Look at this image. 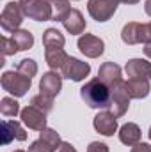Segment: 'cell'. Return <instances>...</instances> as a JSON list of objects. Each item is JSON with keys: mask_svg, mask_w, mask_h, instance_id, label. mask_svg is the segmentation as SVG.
Returning <instances> with one entry per match:
<instances>
[{"mask_svg": "<svg viewBox=\"0 0 151 152\" xmlns=\"http://www.w3.org/2000/svg\"><path fill=\"white\" fill-rule=\"evenodd\" d=\"M80 97L89 108H109L112 101V90L100 78H94L80 88Z\"/></svg>", "mask_w": 151, "mask_h": 152, "instance_id": "obj_1", "label": "cell"}, {"mask_svg": "<svg viewBox=\"0 0 151 152\" xmlns=\"http://www.w3.org/2000/svg\"><path fill=\"white\" fill-rule=\"evenodd\" d=\"M23 16L36 20V21H48L53 18V9L48 0H20Z\"/></svg>", "mask_w": 151, "mask_h": 152, "instance_id": "obj_2", "label": "cell"}, {"mask_svg": "<svg viewBox=\"0 0 151 152\" xmlns=\"http://www.w3.org/2000/svg\"><path fill=\"white\" fill-rule=\"evenodd\" d=\"M30 83H32V78L21 75L18 71H7V73L2 75V87H4V90H7L14 97L25 96L27 90L30 88Z\"/></svg>", "mask_w": 151, "mask_h": 152, "instance_id": "obj_3", "label": "cell"}, {"mask_svg": "<svg viewBox=\"0 0 151 152\" xmlns=\"http://www.w3.org/2000/svg\"><path fill=\"white\" fill-rule=\"evenodd\" d=\"M121 39L126 44H139V42H150L151 41V25L150 23H126L121 30Z\"/></svg>", "mask_w": 151, "mask_h": 152, "instance_id": "obj_4", "label": "cell"}, {"mask_svg": "<svg viewBox=\"0 0 151 152\" xmlns=\"http://www.w3.org/2000/svg\"><path fill=\"white\" fill-rule=\"evenodd\" d=\"M119 4H121L119 0H89L87 11H89L93 20H96L98 23H103V21H109L114 16Z\"/></svg>", "mask_w": 151, "mask_h": 152, "instance_id": "obj_5", "label": "cell"}, {"mask_svg": "<svg viewBox=\"0 0 151 152\" xmlns=\"http://www.w3.org/2000/svg\"><path fill=\"white\" fill-rule=\"evenodd\" d=\"M23 21V12L20 4L16 2H9L4 5V11L0 14V25L5 32H16L20 30V25Z\"/></svg>", "mask_w": 151, "mask_h": 152, "instance_id": "obj_6", "label": "cell"}, {"mask_svg": "<svg viewBox=\"0 0 151 152\" xmlns=\"http://www.w3.org/2000/svg\"><path fill=\"white\" fill-rule=\"evenodd\" d=\"M91 73V66L87 64V62H82V60H78V58H73V57H70L68 58V62L62 66V69H61V75L62 78H68V80H73V81H82V80H85L87 76Z\"/></svg>", "mask_w": 151, "mask_h": 152, "instance_id": "obj_7", "label": "cell"}, {"mask_svg": "<svg viewBox=\"0 0 151 152\" xmlns=\"http://www.w3.org/2000/svg\"><path fill=\"white\" fill-rule=\"evenodd\" d=\"M110 90H112V101H110L109 112L114 113L115 117H123V115L128 112V106H130V96L126 92L124 81L121 85H115Z\"/></svg>", "mask_w": 151, "mask_h": 152, "instance_id": "obj_8", "label": "cell"}, {"mask_svg": "<svg viewBox=\"0 0 151 152\" xmlns=\"http://www.w3.org/2000/svg\"><path fill=\"white\" fill-rule=\"evenodd\" d=\"M78 48L80 51L89 57V58H98L103 51H105V42L100 37L93 36V34H84L78 39Z\"/></svg>", "mask_w": 151, "mask_h": 152, "instance_id": "obj_9", "label": "cell"}, {"mask_svg": "<svg viewBox=\"0 0 151 152\" xmlns=\"http://www.w3.org/2000/svg\"><path fill=\"white\" fill-rule=\"evenodd\" d=\"M21 122L29 127V129H34V131H43L46 129V113H43L41 110H38L36 106L29 104L21 110Z\"/></svg>", "mask_w": 151, "mask_h": 152, "instance_id": "obj_10", "label": "cell"}, {"mask_svg": "<svg viewBox=\"0 0 151 152\" xmlns=\"http://www.w3.org/2000/svg\"><path fill=\"white\" fill-rule=\"evenodd\" d=\"M61 88H62V75H57L53 71L43 75L41 81H39V90H41L43 96L53 99L61 92Z\"/></svg>", "mask_w": 151, "mask_h": 152, "instance_id": "obj_11", "label": "cell"}, {"mask_svg": "<svg viewBox=\"0 0 151 152\" xmlns=\"http://www.w3.org/2000/svg\"><path fill=\"white\" fill-rule=\"evenodd\" d=\"M13 140L25 142L27 140L25 129L16 120H2V143L4 145H9Z\"/></svg>", "mask_w": 151, "mask_h": 152, "instance_id": "obj_12", "label": "cell"}, {"mask_svg": "<svg viewBox=\"0 0 151 152\" xmlns=\"http://www.w3.org/2000/svg\"><path fill=\"white\" fill-rule=\"evenodd\" d=\"M94 124V129L103 134V136H112L114 133L117 131V117L110 112H101L94 117L93 120Z\"/></svg>", "mask_w": 151, "mask_h": 152, "instance_id": "obj_13", "label": "cell"}, {"mask_svg": "<svg viewBox=\"0 0 151 152\" xmlns=\"http://www.w3.org/2000/svg\"><path fill=\"white\" fill-rule=\"evenodd\" d=\"M98 78L107 83L110 88H114L115 85H121L123 83V76H121V67L114 62H105L100 66V71H98Z\"/></svg>", "mask_w": 151, "mask_h": 152, "instance_id": "obj_14", "label": "cell"}, {"mask_svg": "<svg viewBox=\"0 0 151 152\" xmlns=\"http://www.w3.org/2000/svg\"><path fill=\"white\" fill-rule=\"evenodd\" d=\"M126 76L128 78H142V80H151V62L142 60V58H132L126 62Z\"/></svg>", "mask_w": 151, "mask_h": 152, "instance_id": "obj_15", "label": "cell"}, {"mask_svg": "<svg viewBox=\"0 0 151 152\" xmlns=\"http://www.w3.org/2000/svg\"><path fill=\"white\" fill-rule=\"evenodd\" d=\"M124 87H126L130 99H142L150 94V80L128 78V81H124Z\"/></svg>", "mask_w": 151, "mask_h": 152, "instance_id": "obj_16", "label": "cell"}, {"mask_svg": "<svg viewBox=\"0 0 151 152\" xmlns=\"http://www.w3.org/2000/svg\"><path fill=\"white\" fill-rule=\"evenodd\" d=\"M62 25H64V28H66L71 36L84 34V30H85V20H84L82 12L76 11V9H71V11H70V14L62 20Z\"/></svg>", "mask_w": 151, "mask_h": 152, "instance_id": "obj_17", "label": "cell"}, {"mask_svg": "<svg viewBox=\"0 0 151 152\" xmlns=\"http://www.w3.org/2000/svg\"><path fill=\"white\" fill-rule=\"evenodd\" d=\"M119 140L124 145H128V147L137 145L141 142V129H139V126L133 124V122H128V124L121 126V129H119Z\"/></svg>", "mask_w": 151, "mask_h": 152, "instance_id": "obj_18", "label": "cell"}, {"mask_svg": "<svg viewBox=\"0 0 151 152\" xmlns=\"http://www.w3.org/2000/svg\"><path fill=\"white\" fill-rule=\"evenodd\" d=\"M44 58L46 64L50 66V69H62V66L68 62V53L64 51V48H48L44 50Z\"/></svg>", "mask_w": 151, "mask_h": 152, "instance_id": "obj_19", "label": "cell"}, {"mask_svg": "<svg viewBox=\"0 0 151 152\" xmlns=\"http://www.w3.org/2000/svg\"><path fill=\"white\" fill-rule=\"evenodd\" d=\"M66 42L64 36L57 30V28H46L44 34H43V46L44 50L48 48H62Z\"/></svg>", "mask_w": 151, "mask_h": 152, "instance_id": "obj_20", "label": "cell"}, {"mask_svg": "<svg viewBox=\"0 0 151 152\" xmlns=\"http://www.w3.org/2000/svg\"><path fill=\"white\" fill-rule=\"evenodd\" d=\"M11 39L14 41L16 48L20 51H25V50H30L32 44H34V36L29 32V30H16L11 34Z\"/></svg>", "mask_w": 151, "mask_h": 152, "instance_id": "obj_21", "label": "cell"}, {"mask_svg": "<svg viewBox=\"0 0 151 152\" xmlns=\"http://www.w3.org/2000/svg\"><path fill=\"white\" fill-rule=\"evenodd\" d=\"M52 4V9H53V21H61L70 14L71 7H70V0H48Z\"/></svg>", "mask_w": 151, "mask_h": 152, "instance_id": "obj_22", "label": "cell"}, {"mask_svg": "<svg viewBox=\"0 0 151 152\" xmlns=\"http://www.w3.org/2000/svg\"><path fill=\"white\" fill-rule=\"evenodd\" d=\"M0 112H2L4 117H16L18 113H21L18 101H14L13 97H2V101H0Z\"/></svg>", "mask_w": 151, "mask_h": 152, "instance_id": "obj_23", "label": "cell"}, {"mask_svg": "<svg viewBox=\"0 0 151 152\" xmlns=\"http://www.w3.org/2000/svg\"><path fill=\"white\" fill-rule=\"evenodd\" d=\"M30 104L36 106L38 110H41L43 113H50L52 108H53V99H52V97H46V96H43V94H38V96H34V97L30 99Z\"/></svg>", "mask_w": 151, "mask_h": 152, "instance_id": "obj_24", "label": "cell"}, {"mask_svg": "<svg viewBox=\"0 0 151 152\" xmlns=\"http://www.w3.org/2000/svg\"><path fill=\"white\" fill-rule=\"evenodd\" d=\"M16 71L21 73V75H25V76H29V78H32V76H36V73H38V64L32 58H23L18 64Z\"/></svg>", "mask_w": 151, "mask_h": 152, "instance_id": "obj_25", "label": "cell"}, {"mask_svg": "<svg viewBox=\"0 0 151 152\" xmlns=\"http://www.w3.org/2000/svg\"><path fill=\"white\" fill-rule=\"evenodd\" d=\"M39 136H41V138H44L48 143H52L55 149H59V147H61V143H62V142H61L59 133H57V131H53V129H48V127H46V129H43V131H39Z\"/></svg>", "mask_w": 151, "mask_h": 152, "instance_id": "obj_26", "label": "cell"}, {"mask_svg": "<svg viewBox=\"0 0 151 152\" xmlns=\"http://www.w3.org/2000/svg\"><path fill=\"white\" fill-rule=\"evenodd\" d=\"M57 149L52 145V143H48L44 138H41L39 136V140H36L30 147H29V151L27 152H55Z\"/></svg>", "mask_w": 151, "mask_h": 152, "instance_id": "obj_27", "label": "cell"}, {"mask_svg": "<svg viewBox=\"0 0 151 152\" xmlns=\"http://www.w3.org/2000/svg\"><path fill=\"white\" fill-rule=\"evenodd\" d=\"M16 51H20L14 44V41L11 37H2V55L7 57V55H14Z\"/></svg>", "mask_w": 151, "mask_h": 152, "instance_id": "obj_28", "label": "cell"}, {"mask_svg": "<svg viewBox=\"0 0 151 152\" xmlns=\"http://www.w3.org/2000/svg\"><path fill=\"white\" fill-rule=\"evenodd\" d=\"M87 152H109V147L105 143H100V142H93L89 147H87Z\"/></svg>", "mask_w": 151, "mask_h": 152, "instance_id": "obj_29", "label": "cell"}, {"mask_svg": "<svg viewBox=\"0 0 151 152\" xmlns=\"http://www.w3.org/2000/svg\"><path fill=\"white\" fill-rule=\"evenodd\" d=\"M130 152H151V145H150V143H144V142H142V143L139 142L137 145H133V147H132V151H130Z\"/></svg>", "mask_w": 151, "mask_h": 152, "instance_id": "obj_30", "label": "cell"}, {"mask_svg": "<svg viewBox=\"0 0 151 152\" xmlns=\"http://www.w3.org/2000/svg\"><path fill=\"white\" fill-rule=\"evenodd\" d=\"M55 152H76V149L71 145V143H66V142H62V143H61V147H59Z\"/></svg>", "mask_w": 151, "mask_h": 152, "instance_id": "obj_31", "label": "cell"}, {"mask_svg": "<svg viewBox=\"0 0 151 152\" xmlns=\"http://www.w3.org/2000/svg\"><path fill=\"white\" fill-rule=\"evenodd\" d=\"M144 53H146V57H148V58H151V41L144 44Z\"/></svg>", "mask_w": 151, "mask_h": 152, "instance_id": "obj_32", "label": "cell"}, {"mask_svg": "<svg viewBox=\"0 0 151 152\" xmlns=\"http://www.w3.org/2000/svg\"><path fill=\"white\" fill-rule=\"evenodd\" d=\"M144 11H146V14L151 18V0H146L144 2Z\"/></svg>", "mask_w": 151, "mask_h": 152, "instance_id": "obj_33", "label": "cell"}, {"mask_svg": "<svg viewBox=\"0 0 151 152\" xmlns=\"http://www.w3.org/2000/svg\"><path fill=\"white\" fill-rule=\"evenodd\" d=\"M119 2H123V4H128V5H132V4H137V2H141V0H119Z\"/></svg>", "mask_w": 151, "mask_h": 152, "instance_id": "obj_34", "label": "cell"}, {"mask_svg": "<svg viewBox=\"0 0 151 152\" xmlns=\"http://www.w3.org/2000/svg\"><path fill=\"white\" fill-rule=\"evenodd\" d=\"M150 140H151V127H150Z\"/></svg>", "mask_w": 151, "mask_h": 152, "instance_id": "obj_35", "label": "cell"}, {"mask_svg": "<svg viewBox=\"0 0 151 152\" xmlns=\"http://www.w3.org/2000/svg\"><path fill=\"white\" fill-rule=\"evenodd\" d=\"M14 152H25V151H14Z\"/></svg>", "mask_w": 151, "mask_h": 152, "instance_id": "obj_36", "label": "cell"}, {"mask_svg": "<svg viewBox=\"0 0 151 152\" xmlns=\"http://www.w3.org/2000/svg\"><path fill=\"white\" fill-rule=\"evenodd\" d=\"M150 25H151V23H150Z\"/></svg>", "mask_w": 151, "mask_h": 152, "instance_id": "obj_37", "label": "cell"}]
</instances>
